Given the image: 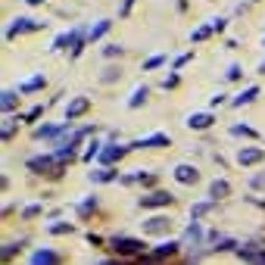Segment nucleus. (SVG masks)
Masks as SVG:
<instances>
[{
    "instance_id": "58836bf2",
    "label": "nucleus",
    "mask_w": 265,
    "mask_h": 265,
    "mask_svg": "<svg viewBox=\"0 0 265 265\" xmlns=\"http://www.w3.org/2000/svg\"><path fill=\"white\" fill-rule=\"evenodd\" d=\"M259 72H265V63H262V66H259Z\"/></svg>"
},
{
    "instance_id": "393cba45",
    "label": "nucleus",
    "mask_w": 265,
    "mask_h": 265,
    "mask_svg": "<svg viewBox=\"0 0 265 265\" xmlns=\"http://www.w3.org/2000/svg\"><path fill=\"white\" fill-rule=\"evenodd\" d=\"M16 250H22V243H6V250H3V262H10L13 256H16Z\"/></svg>"
},
{
    "instance_id": "4468645a",
    "label": "nucleus",
    "mask_w": 265,
    "mask_h": 265,
    "mask_svg": "<svg viewBox=\"0 0 265 265\" xmlns=\"http://www.w3.org/2000/svg\"><path fill=\"white\" fill-rule=\"evenodd\" d=\"M228 193H231L228 181H212L209 184V196H212V200H221V196H228Z\"/></svg>"
},
{
    "instance_id": "0eeeda50",
    "label": "nucleus",
    "mask_w": 265,
    "mask_h": 265,
    "mask_svg": "<svg viewBox=\"0 0 265 265\" xmlns=\"http://www.w3.org/2000/svg\"><path fill=\"white\" fill-rule=\"evenodd\" d=\"M169 144H172V138H169V134H150V138H144V141H134L131 144V150H144V147H169Z\"/></svg>"
},
{
    "instance_id": "9d476101",
    "label": "nucleus",
    "mask_w": 265,
    "mask_h": 265,
    "mask_svg": "<svg viewBox=\"0 0 265 265\" xmlns=\"http://www.w3.org/2000/svg\"><path fill=\"white\" fill-rule=\"evenodd\" d=\"M175 178H178L181 184H196V178H200V172H196L193 166H184V162H181V166L175 169Z\"/></svg>"
},
{
    "instance_id": "39448f33",
    "label": "nucleus",
    "mask_w": 265,
    "mask_h": 265,
    "mask_svg": "<svg viewBox=\"0 0 265 265\" xmlns=\"http://www.w3.org/2000/svg\"><path fill=\"white\" fill-rule=\"evenodd\" d=\"M88 109H91V100H88V97H75L72 103L66 106V122H75V119L84 116Z\"/></svg>"
},
{
    "instance_id": "412c9836",
    "label": "nucleus",
    "mask_w": 265,
    "mask_h": 265,
    "mask_svg": "<svg viewBox=\"0 0 265 265\" xmlns=\"http://www.w3.org/2000/svg\"><path fill=\"white\" fill-rule=\"evenodd\" d=\"M3 109H6V113H13V109H16V91H3Z\"/></svg>"
},
{
    "instance_id": "bb28decb",
    "label": "nucleus",
    "mask_w": 265,
    "mask_h": 265,
    "mask_svg": "<svg viewBox=\"0 0 265 265\" xmlns=\"http://www.w3.org/2000/svg\"><path fill=\"white\" fill-rule=\"evenodd\" d=\"M125 50L119 47V44H109V47H103V56H122Z\"/></svg>"
},
{
    "instance_id": "6e6552de",
    "label": "nucleus",
    "mask_w": 265,
    "mask_h": 265,
    "mask_svg": "<svg viewBox=\"0 0 265 265\" xmlns=\"http://www.w3.org/2000/svg\"><path fill=\"white\" fill-rule=\"evenodd\" d=\"M212 122H216V116H212V113H193L191 119H187V128H193V131H206Z\"/></svg>"
},
{
    "instance_id": "f257e3e1",
    "label": "nucleus",
    "mask_w": 265,
    "mask_h": 265,
    "mask_svg": "<svg viewBox=\"0 0 265 265\" xmlns=\"http://www.w3.org/2000/svg\"><path fill=\"white\" fill-rule=\"evenodd\" d=\"M113 250L119 253V256H134V253H144L147 250V243L144 241H134V237H113Z\"/></svg>"
},
{
    "instance_id": "423d86ee",
    "label": "nucleus",
    "mask_w": 265,
    "mask_h": 265,
    "mask_svg": "<svg viewBox=\"0 0 265 265\" xmlns=\"http://www.w3.org/2000/svg\"><path fill=\"white\" fill-rule=\"evenodd\" d=\"M128 150H131V147H116V144H103V153H100V162H103V166H113V162H119V159H122Z\"/></svg>"
},
{
    "instance_id": "1a4fd4ad",
    "label": "nucleus",
    "mask_w": 265,
    "mask_h": 265,
    "mask_svg": "<svg viewBox=\"0 0 265 265\" xmlns=\"http://www.w3.org/2000/svg\"><path fill=\"white\" fill-rule=\"evenodd\" d=\"M63 259H59V253H53V250H38L35 256H31V265H59Z\"/></svg>"
},
{
    "instance_id": "dca6fc26",
    "label": "nucleus",
    "mask_w": 265,
    "mask_h": 265,
    "mask_svg": "<svg viewBox=\"0 0 265 265\" xmlns=\"http://www.w3.org/2000/svg\"><path fill=\"white\" fill-rule=\"evenodd\" d=\"M41 88H44V75H35L31 81L19 84V94H31V91H41Z\"/></svg>"
},
{
    "instance_id": "2eb2a0df",
    "label": "nucleus",
    "mask_w": 265,
    "mask_h": 265,
    "mask_svg": "<svg viewBox=\"0 0 265 265\" xmlns=\"http://www.w3.org/2000/svg\"><path fill=\"white\" fill-rule=\"evenodd\" d=\"M178 241H172V243H162V246H156V250H153V256H159V259H169V256H175L178 253Z\"/></svg>"
},
{
    "instance_id": "aec40b11",
    "label": "nucleus",
    "mask_w": 265,
    "mask_h": 265,
    "mask_svg": "<svg viewBox=\"0 0 265 265\" xmlns=\"http://www.w3.org/2000/svg\"><path fill=\"white\" fill-rule=\"evenodd\" d=\"M147 94H150L147 88H138V91L131 94V100H128V106H131V109H138V106L144 103V100H147Z\"/></svg>"
},
{
    "instance_id": "a211bd4d",
    "label": "nucleus",
    "mask_w": 265,
    "mask_h": 265,
    "mask_svg": "<svg viewBox=\"0 0 265 265\" xmlns=\"http://www.w3.org/2000/svg\"><path fill=\"white\" fill-rule=\"evenodd\" d=\"M109 25H113V22H106V19H103V22H97V25H94V28L88 31V41H97V38H103L106 31H109Z\"/></svg>"
},
{
    "instance_id": "20e7f679",
    "label": "nucleus",
    "mask_w": 265,
    "mask_h": 265,
    "mask_svg": "<svg viewBox=\"0 0 265 265\" xmlns=\"http://www.w3.org/2000/svg\"><path fill=\"white\" fill-rule=\"evenodd\" d=\"M237 256H241V259H246L250 265H265V250H262V246L246 243V246H241V250H237Z\"/></svg>"
},
{
    "instance_id": "6ab92c4d",
    "label": "nucleus",
    "mask_w": 265,
    "mask_h": 265,
    "mask_svg": "<svg viewBox=\"0 0 265 265\" xmlns=\"http://www.w3.org/2000/svg\"><path fill=\"white\" fill-rule=\"evenodd\" d=\"M100 147H103V144H100V141H91L88 144V150H84V162H91V159H100V153H103V150H100Z\"/></svg>"
},
{
    "instance_id": "2f4dec72",
    "label": "nucleus",
    "mask_w": 265,
    "mask_h": 265,
    "mask_svg": "<svg viewBox=\"0 0 265 265\" xmlns=\"http://www.w3.org/2000/svg\"><path fill=\"white\" fill-rule=\"evenodd\" d=\"M119 75H122V72H119V69H106V75H103V84H109V81H116V78H119Z\"/></svg>"
},
{
    "instance_id": "b1692460",
    "label": "nucleus",
    "mask_w": 265,
    "mask_h": 265,
    "mask_svg": "<svg viewBox=\"0 0 265 265\" xmlns=\"http://www.w3.org/2000/svg\"><path fill=\"white\" fill-rule=\"evenodd\" d=\"M13 131H16V119H6V122H3V141H10Z\"/></svg>"
},
{
    "instance_id": "4c0bfd02",
    "label": "nucleus",
    "mask_w": 265,
    "mask_h": 265,
    "mask_svg": "<svg viewBox=\"0 0 265 265\" xmlns=\"http://www.w3.org/2000/svg\"><path fill=\"white\" fill-rule=\"evenodd\" d=\"M100 265H119V262H100Z\"/></svg>"
},
{
    "instance_id": "f8f14e48",
    "label": "nucleus",
    "mask_w": 265,
    "mask_h": 265,
    "mask_svg": "<svg viewBox=\"0 0 265 265\" xmlns=\"http://www.w3.org/2000/svg\"><path fill=\"white\" fill-rule=\"evenodd\" d=\"M262 156H265L262 150H256V147H246V150H241V156H237V159H241V166H253V162H259Z\"/></svg>"
},
{
    "instance_id": "cd10ccee",
    "label": "nucleus",
    "mask_w": 265,
    "mask_h": 265,
    "mask_svg": "<svg viewBox=\"0 0 265 265\" xmlns=\"http://www.w3.org/2000/svg\"><path fill=\"white\" fill-rule=\"evenodd\" d=\"M162 63H166V56H153V59H147V63H144V69H159Z\"/></svg>"
},
{
    "instance_id": "c9c22d12",
    "label": "nucleus",
    "mask_w": 265,
    "mask_h": 265,
    "mask_svg": "<svg viewBox=\"0 0 265 265\" xmlns=\"http://www.w3.org/2000/svg\"><path fill=\"white\" fill-rule=\"evenodd\" d=\"M212 31H225V19H216V22H212Z\"/></svg>"
},
{
    "instance_id": "5701e85b",
    "label": "nucleus",
    "mask_w": 265,
    "mask_h": 265,
    "mask_svg": "<svg viewBox=\"0 0 265 265\" xmlns=\"http://www.w3.org/2000/svg\"><path fill=\"white\" fill-rule=\"evenodd\" d=\"M50 234H72V225L63 221V225H50Z\"/></svg>"
},
{
    "instance_id": "4be33fe9",
    "label": "nucleus",
    "mask_w": 265,
    "mask_h": 265,
    "mask_svg": "<svg viewBox=\"0 0 265 265\" xmlns=\"http://www.w3.org/2000/svg\"><path fill=\"white\" fill-rule=\"evenodd\" d=\"M209 209H212V203H196V206L191 209V216H193V221H196V218H200V216H206V212H209Z\"/></svg>"
},
{
    "instance_id": "f03ea898",
    "label": "nucleus",
    "mask_w": 265,
    "mask_h": 265,
    "mask_svg": "<svg viewBox=\"0 0 265 265\" xmlns=\"http://www.w3.org/2000/svg\"><path fill=\"white\" fill-rule=\"evenodd\" d=\"M44 25L47 22H35V19H25L22 16V19H16L10 28H6V41H13L16 35H25V31H38V28H44Z\"/></svg>"
},
{
    "instance_id": "c85d7f7f",
    "label": "nucleus",
    "mask_w": 265,
    "mask_h": 265,
    "mask_svg": "<svg viewBox=\"0 0 265 265\" xmlns=\"http://www.w3.org/2000/svg\"><path fill=\"white\" fill-rule=\"evenodd\" d=\"M209 35H212V28H209V25H203V28L193 31V41H203V38H209Z\"/></svg>"
},
{
    "instance_id": "7c9ffc66",
    "label": "nucleus",
    "mask_w": 265,
    "mask_h": 265,
    "mask_svg": "<svg viewBox=\"0 0 265 265\" xmlns=\"http://www.w3.org/2000/svg\"><path fill=\"white\" fill-rule=\"evenodd\" d=\"M94 206H97V200H84L81 206H78V212H81V216H88V212H91Z\"/></svg>"
},
{
    "instance_id": "f704fd0d",
    "label": "nucleus",
    "mask_w": 265,
    "mask_h": 265,
    "mask_svg": "<svg viewBox=\"0 0 265 265\" xmlns=\"http://www.w3.org/2000/svg\"><path fill=\"white\" fill-rule=\"evenodd\" d=\"M228 78H231V81L241 78V66H231V69H228Z\"/></svg>"
},
{
    "instance_id": "ddd939ff",
    "label": "nucleus",
    "mask_w": 265,
    "mask_h": 265,
    "mask_svg": "<svg viewBox=\"0 0 265 265\" xmlns=\"http://www.w3.org/2000/svg\"><path fill=\"white\" fill-rule=\"evenodd\" d=\"M119 172L113 166H106V169H100V172H91V181H100V184H106V181H116Z\"/></svg>"
},
{
    "instance_id": "e433bc0d",
    "label": "nucleus",
    "mask_w": 265,
    "mask_h": 265,
    "mask_svg": "<svg viewBox=\"0 0 265 265\" xmlns=\"http://www.w3.org/2000/svg\"><path fill=\"white\" fill-rule=\"evenodd\" d=\"M25 3H28V6H35V3H41V0H25Z\"/></svg>"
},
{
    "instance_id": "a878e982",
    "label": "nucleus",
    "mask_w": 265,
    "mask_h": 265,
    "mask_svg": "<svg viewBox=\"0 0 265 265\" xmlns=\"http://www.w3.org/2000/svg\"><path fill=\"white\" fill-rule=\"evenodd\" d=\"M231 131H234V134H246V138H256V131H253L250 125H234Z\"/></svg>"
},
{
    "instance_id": "f3484780",
    "label": "nucleus",
    "mask_w": 265,
    "mask_h": 265,
    "mask_svg": "<svg viewBox=\"0 0 265 265\" xmlns=\"http://www.w3.org/2000/svg\"><path fill=\"white\" fill-rule=\"evenodd\" d=\"M259 97V88H246L241 97H234V106H243V103H253V100Z\"/></svg>"
},
{
    "instance_id": "c756f323",
    "label": "nucleus",
    "mask_w": 265,
    "mask_h": 265,
    "mask_svg": "<svg viewBox=\"0 0 265 265\" xmlns=\"http://www.w3.org/2000/svg\"><path fill=\"white\" fill-rule=\"evenodd\" d=\"M35 216H41V206H25L22 209V218H35Z\"/></svg>"
},
{
    "instance_id": "72a5a7b5",
    "label": "nucleus",
    "mask_w": 265,
    "mask_h": 265,
    "mask_svg": "<svg viewBox=\"0 0 265 265\" xmlns=\"http://www.w3.org/2000/svg\"><path fill=\"white\" fill-rule=\"evenodd\" d=\"M175 84H178V75H169V78H166V81H162V88H166V91H169V88H175Z\"/></svg>"
},
{
    "instance_id": "9b49d317",
    "label": "nucleus",
    "mask_w": 265,
    "mask_h": 265,
    "mask_svg": "<svg viewBox=\"0 0 265 265\" xmlns=\"http://www.w3.org/2000/svg\"><path fill=\"white\" fill-rule=\"evenodd\" d=\"M169 225H172V218H162V216H153L147 225H144V231L147 234H162V231H169Z\"/></svg>"
},
{
    "instance_id": "473e14b6",
    "label": "nucleus",
    "mask_w": 265,
    "mask_h": 265,
    "mask_svg": "<svg viewBox=\"0 0 265 265\" xmlns=\"http://www.w3.org/2000/svg\"><path fill=\"white\" fill-rule=\"evenodd\" d=\"M131 6H134V0H125V3H122V10H119V16H122V19H125V16L131 13Z\"/></svg>"
},
{
    "instance_id": "7ed1b4c3",
    "label": "nucleus",
    "mask_w": 265,
    "mask_h": 265,
    "mask_svg": "<svg viewBox=\"0 0 265 265\" xmlns=\"http://www.w3.org/2000/svg\"><path fill=\"white\" fill-rule=\"evenodd\" d=\"M169 203H172V193H166V191H153L147 196H141L144 209H159V206H169Z\"/></svg>"
}]
</instances>
